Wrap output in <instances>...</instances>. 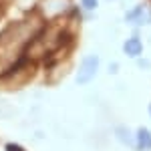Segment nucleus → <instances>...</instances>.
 <instances>
[{"label": "nucleus", "instance_id": "nucleus-5", "mask_svg": "<svg viewBox=\"0 0 151 151\" xmlns=\"http://www.w3.org/2000/svg\"><path fill=\"white\" fill-rule=\"evenodd\" d=\"M141 16H143V6H137L135 10L131 12V14H127V20H141Z\"/></svg>", "mask_w": 151, "mask_h": 151}, {"label": "nucleus", "instance_id": "nucleus-3", "mask_svg": "<svg viewBox=\"0 0 151 151\" xmlns=\"http://www.w3.org/2000/svg\"><path fill=\"white\" fill-rule=\"evenodd\" d=\"M141 50H143V45L139 38H129L125 42V52L129 57H137V55H141Z\"/></svg>", "mask_w": 151, "mask_h": 151}, {"label": "nucleus", "instance_id": "nucleus-7", "mask_svg": "<svg viewBox=\"0 0 151 151\" xmlns=\"http://www.w3.org/2000/svg\"><path fill=\"white\" fill-rule=\"evenodd\" d=\"M8 151H22L20 147H16V145H8Z\"/></svg>", "mask_w": 151, "mask_h": 151}, {"label": "nucleus", "instance_id": "nucleus-4", "mask_svg": "<svg viewBox=\"0 0 151 151\" xmlns=\"http://www.w3.org/2000/svg\"><path fill=\"white\" fill-rule=\"evenodd\" d=\"M137 139H139V145L143 147V149H151V133L147 131V129H139Z\"/></svg>", "mask_w": 151, "mask_h": 151}, {"label": "nucleus", "instance_id": "nucleus-1", "mask_svg": "<svg viewBox=\"0 0 151 151\" xmlns=\"http://www.w3.org/2000/svg\"><path fill=\"white\" fill-rule=\"evenodd\" d=\"M38 20L36 18H26L20 22L12 24L0 35V75L8 70L20 60L24 50L28 48L30 40L38 35Z\"/></svg>", "mask_w": 151, "mask_h": 151}, {"label": "nucleus", "instance_id": "nucleus-2", "mask_svg": "<svg viewBox=\"0 0 151 151\" xmlns=\"http://www.w3.org/2000/svg\"><path fill=\"white\" fill-rule=\"evenodd\" d=\"M97 69H99V58L97 57H87L81 63V67L77 70V83H89L97 75Z\"/></svg>", "mask_w": 151, "mask_h": 151}, {"label": "nucleus", "instance_id": "nucleus-6", "mask_svg": "<svg viewBox=\"0 0 151 151\" xmlns=\"http://www.w3.org/2000/svg\"><path fill=\"white\" fill-rule=\"evenodd\" d=\"M83 6L89 8V10H93V8H97V0H83Z\"/></svg>", "mask_w": 151, "mask_h": 151}]
</instances>
